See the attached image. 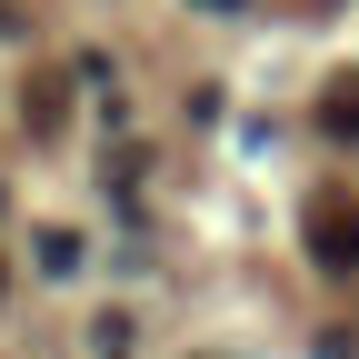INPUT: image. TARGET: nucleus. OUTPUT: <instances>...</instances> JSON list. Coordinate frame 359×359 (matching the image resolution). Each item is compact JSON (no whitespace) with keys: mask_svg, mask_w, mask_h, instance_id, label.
Masks as SVG:
<instances>
[{"mask_svg":"<svg viewBox=\"0 0 359 359\" xmlns=\"http://www.w3.org/2000/svg\"><path fill=\"white\" fill-rule=\"evenodd\" d=\"M320 130H330V140H359V80H339L320 100Z\"/></svg>","mask_w":359,"mask_h":359,"instance_id":"obj_2","label":"nucleus"},{"mask_svg":"<svg viewBox=\"0 0 359 359\" xmlns=\"http://www.w3.org/2000/svg\"><path fill=\"white\" fill-rule=\"evenodd\" d=\"M200 11H240V0H200Z\"/></svg>","mask_w":359,"mask_h":359,"instance_id":"obj_6","label":"nucleus"},{"mask_svg":"<svg viewBox=\"0 0 359 359\" xmlns=\"http://www.w3.org/2000/svg\"><path fill=\"white\" fill-rule=\"evenodd\" d=\"M309 259H320L330 269V280H339V269H359V200H309Z\"/></svg>","mask_w":359,"mask_h":359,"instance_id":"obj_1","label":"nucleus"},{"mask_svg":"<svg viewBox=\"0 0 359 359\" xmlns=\"http://www.w3.org/2000/svg\"><path fill=\"white\" fill-rule=\"evenodd\" d=\"M100 359H130V320H100V339H90Z\"/></svg>","mask_w":359,"mask_h":359,"instance_id":"obj_5","label":"nucleus"},{"mask_svg":"<svg viewBox=\"0 0 359 359\" xmlns=\"http://www.w3.org/2000/svg\"><path fill=\"white\" fill-rule=\"evenodd\" d=\"M40 269H50V280H70V269H80V240H70V230H40Z\"/></svg>","mask_w":359,"mask_h":359,"instance_id":"obj_3","label":"nucleus"},{"mask_svg":"<svg viewBox=\"0 0 359 359\" xmlns=\"http://www.w3.org/2000/svg\"><path fill=\"white\" fill-rule=\"evenodd\" d=\"M20 120L40 130V140H50V130H60V90H30V100H20Z\"/></svg>","mask_w":359,"mask_h":359,"instance_id":"obj_4","label":"nucleus"}]
</instances>
